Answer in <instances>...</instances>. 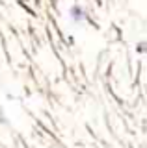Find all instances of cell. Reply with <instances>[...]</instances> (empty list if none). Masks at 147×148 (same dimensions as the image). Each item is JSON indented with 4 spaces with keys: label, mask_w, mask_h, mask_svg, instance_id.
<instances>
[{
    "label": "cell",
    "mask_w": 147,
    "mask_h": 148,
    "mask_svg": "<svg viewBox=\"0 0 147 148\" xmlns=\"http://www.w3.org/2000/svg\"><path fill=\"white\" fill-rule=\"evenodd\" d=\"M69 18H71L73 22H84L86 21V11L82 6H73L71 9H69Z\"/></svg>",
    "instance_id": "1"
}]
</instances>
